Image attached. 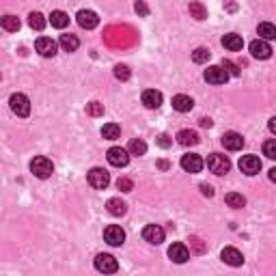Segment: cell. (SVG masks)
Instances as JSON below:
<instances>
[{
    "instance_id": "obj_14",
    "label": "cell",
    "mask_w": 276,
    "mask_h": 276,
    "mask_svg": "<svg viewBox=\"0 0 276 276\" xmlns=\"http://www.w3.org/2000/svg\"><path fill=\"white\" fill-rule=\"evenodd\" d=\"M142 238L144 242H149V244H162L164 242V229L160 225H147L142 229Z\"/></svg>"
},
{
    "instance_id": "obj_3",
    "label": "cell",
    "mask_w": 276,
    "mask_h": 276,
    "mask_svg": "<svg viewBox=\"0 0 276 276\" xmlns=\"http://www.w3.org/2000/svg\"><path fill=\"white\" fill-rule=\"evenodd\" d=\"M9 106L17 117H28L30 115V102L24 93H13L11 100H9Z\"/></svg>"
},
{
    "instance_id": "obj_11",
    "label": "cell",
    "mask_w": 276,
    "mask_h": 276,
    "mask_svg": "<svg viewBox=\"0 0 276 276\" xmlns=\"http://www.w3.org/2000/svg\"><path fill=\"white\" fill-rule=\"evenodd\" d=\"M35 50L43 58H52V56H56V41H52L50 37H39L35 41Z\"/></svg>"
},
{
    "instance_id": "obj_22",
    "label": "cell",
    "mask_w": 276,
    "mask_h": 276,
    "mask_svg": "<svg viewBox=\"0 0 276 276\" xmlns=\"http://www.w3.org/2000/svg\"><path fill=\"white\" fill-rule=\"evenodd\" d=\"M61 48L65 52H76L78 48H80V39H78L76 35H61Z\"/></svg>"
},
{
    "instance_id": "obj_12",
    "label": "cell",
    "mask_w": 276,
    "mask_h": 276,
    "mask_svg": "<svg viewBox=\"0 0 276 276\" xmlns=\"http://www.w3.org/2000/svg\"><path fill=\"white\" fill-rule=\"evenodd\" d=\"M203 76H205V80L209 84H225L229 80V74L220 67V65H212V67H207Z\"/></svg>"
},
{
    "instance_id": "obj_38",
    "label": "cell",
    "mask_w": 276,
    "mask_h": 276,
    "mask_svg": "<svg viewBox=\"0 0 276 276\" xmlns=\"http://www.w3.org/2000/svg\"><path fill=\"white\" fill-rule=\"evenodd\" d=\"M220 67L225 69L229 76H240V69H238V65H235V63H231V61H229V58H225V61H222V65H220Z\"/></svg>"
},
{
    "instance_id": "obj_15",
    "label": "cell",
    "mask_w": 276,
    "mask_h": 276,
    "mask_svg": "<svg viewBox=\"0 0 276 276\" xmlns=\"http://www.w3.org/2000/svg\"><path fill=\"white\" fill-rule=\"evenodd\" d=\"M220 142H222V147L229 149V151H240L242 147H244V138H242V134H238V132H227V134H222Z\"/></svg>"
},
{
    "instance_id": "obj_32",
    "label": "cell",
    "mask_w": 276,
    "mask_h": 276,
    "mask_svg": "<svg viewBox=\"0 0 276 276\" xmlns=\"http://www.w3.org/2000/svg\"><path fill=\"white\" fill-rule=\"evenodd\" d=\"M209 56H212V54H209V50L207 48H196L194 52H192V61L194 63H207L209 61Z\"/></svg>"
},
{
    "instance_id": "obj_16",
    "label": "cell",
    "mask_w": 276,
    "mask_h": 276,
    "mask_svg": "<svg viewBox=\"0 0 276 276\" xmlns=\"http://www.w3.org/2000/svg\"><path fill=\"white\" fill-rule=\"evenodd\" d=\"M168 257L175 261V264H186L190 259V251L186 244H181V242H175L173 246L168 248Z\"/></svg>"
},
{
    "instance_id": "obj_28",
    "label": "cell",
    "mask_w": 276,
    "mask_h": 276,
    "mask_svg": "<svg viewBox=\"0 0 276 276\" xmlns=\"http://www.w3.org/2000/svg\"><path fill=\"white\" fill-rule=\"evenodd\" d=\"M102 136L106 138V140H117V138L121 136V128L117 126V123H106V126L102 128Z\"/></svg>"
},
{
    "instance_id": "obj_45",
    "label": "cell",
    "mask_w": 276,
    "mask_h": 276,
    "mask_svg": "<svg viewBox=\"0 0 276 276\" xmlns=\"http://www.w3.org/2000/svg\"><path fill=\"white\" fill-rule=\"evenodd\" d=\"M270 179L276 181V168H270Z\"/></svg>"
},
{
    "instance_id": "obj_1",
    "label": "cell",
    "mask_w": 276,
    "mask_h": 276,
    "mask_svg": "<svg viewBox=\"0 0 276 276\" xmlns=\"http://www.w3.org/2000/svg\"><path fill=\"white\" fill-rule=\"evenodd\" d=\"M30 173L39 177V179H48V177L54 173V164H52L48 157H43V155H37L35 160L30 162Z\"/></svg>"
},
{
    "instance_id": "obj_41",
    "label": "cell",
    "mask_w": 276,
    "mask_h": 276,
    "mask_svg": "<svg viewBox=\"0 0 276 276\" xmlns=\"http://www.w3.org/2000/svg\"><path fill=\"white\" fill-rule=\"evenodd\" d=\"M199 188H201V192H203V194H205V196H214V188H212V186H209V183H201V186H199Z\"/></svg>"
},
{
    "instance_id": "obj_10",
    "label": "cell",
    "mask_w": 276,
    "mask_h": 276,
    "mask_svg": "<svg viewBox=\"0 0 276 276\" xmlns=\"http://www.w3.org/2000/svg\"><path fill=\"white\" fill-rule=\"evenodd\" d=\"M240 170L244 175L248 177H253V175H257L259 170H261V160L257 155H242V160H240Z\"/></svg>"
},
{
    "instance_id": "obj_6",
    "label": "cell",
    "mask_w": 276,
    "mask_h": 276,
    "mask_svg": "<svg viewBox=\"0 0 276 276\" xmlns=\"http://www.w3.org/2000/svg\"><path fill=\"white\" fill-rule=\"evenodd\" d=\"M108 162L113 164V166L117 168H121V166H128V162H130V153H128V149H121V147H110L108 149Z\"/></svg>"
},
{
    "instance_id": "obj_21",
    "label": "cell",
    "mask_w": 276,
    "mask_h": 276,
    "mask_svg": "<svg viewBox=\"0 0 276 276\" xmlns=\"http://www.w3.org/2000/svg\"><path fill=\"white\" fill-rule=\"evenodd\" d=\"M192 106H194L192 97H188V95H175L173 97V108L177 110V113H190Z\"/></svg>"
},
{
    "instance_id": "obj_43",
    "label": "cell",
    "mask_w": 276,
    "mask_h": 276,
    "mask_svg": "<svg viewBox=\"0 0 276 276\" xmlns=\"http://www.w3.org/2000/svg\"><path fill=\"white\" fill-rule=\"evenodd\" d=\"M268 128H270V132H272V134H276V117H272V119H270Z\"/></svg>"
},
{
    "instance_id": "obj_26",
    "label": "cell",
    "mask_w": 276,
    "mask_h": 276,
    "mask_svg": "<svg viewBox=\"0 0 276 276\" xmlns=\"http://www.w3.org/2000/svg\"><path fill=\"white\" fill-rule=\"evenodd\" d=\"M106 207H108V212L113 214V216H123V214L128 212V205L121 199H110L106 203Z\"/></svg>"
},
{
    "instance_id": "obj_25",
    "label": "cell",
    "mask_w": 276,
    "mask_h": 276,
    "mask_svg": "<svg viewBox=\"0 0 276 276\" xmlns=\"http://www.w3.org/2000/svg\"><path fill=\"white\" fill-rule=\"evenodd\" d=\"M259 39H264V41H272V39H276V28H274V24L270 22H264V24H259Z\"/></svg>"
},
{
    "instance_id": "obj_17",
    "label": "cell",
    "mask_w": 276,
    "mask_h": 276,
    "mask_svg": "<svg viewBox=\"0 0 276 276\" xmlns=\"http://www.w3.org/2000/svg\"><path fill=\"white\" fill-rule=\"evenodd\" d=\"M220 259L225 261L227 266H233V268H238L244 264V257H242V253L238 251V248H233V246H227L225 251L220 253Z\"/></svg>"
},
{
    "instance_id": "obj_5",
    "label": "cell",
    "mask_w": 276,
    "mask_h": 276,
    "mask_svg": "<svg viewBox=\"0 0 276 276\" xmlns=\"http://www.w3.org/2000/svg\"><path fill=\"white\" fill-rule=\"evenodd\" d=\"M203 166H205V162H203L201 155H196V153L181 155V168L186 170V173H201Z\"/></svg>"
},
{
    "instance_id": "obj_44",
    "label": "cell",
    "mask_w": 276,
    "mask_h": 276,
    "mask_svg": "<svg viewBox=\"0 0 276 276\" xmlns=\"http://www.w3.org/2000/svg\"><path fill=\"white\" fill-rule=\"evenodd\" d=\"M157 166H160V168H162V170H166V168H168V166H170V164H168V162H166V160H160V162H157Z\"/></svg>"
},
{
    "instance_id": "obj_7",
    "label": "cell",
    "mask_w": 276,
    "mask_h": 276,
    "mask_svg": "<svg viewBox=\"0 0 276 276\" xmlns=\"http://www.w3.org/2000/svg\"><path fill=\"white\" fill-rule=\"evenodd\" d=\"M248 50H251V54L255 58H261V61H266V58L272 56V45L268 41H264V39H255V41H251Z\"/></svg>"
},
{
    "instance_id": "obj_30",
    "label": "cell",
    "mask_w": 276,
    "mask_h": 276,
    "mask_svg": "<svg viewBox=\"0 0 276 276\" xmlns=\"http://www.w3.org/2000/svg\"><path fill=\"white\" fill-rule=\"evenodd\" d=\"M225 201H227V205L233 207V209H240V207L246 205V199H244L242 194H238V192H229V194L225 196Z\"/></svg>"
},
{
    "instance_id": "obj_24",
    "label": "cell",
    "mask_w": 276,
    "mask_h": 276,
    "mask_svg": "<svg viewBox=\"0 0 276 276\" xmlns=\"http://www.w3.org/2000/svg\"><path fill=\"white\" fill-rule=\"evenodd\" d=\"M0 26L6 30V32H17L19 30V17H15V15H2L0 17Z\"/></svg>"
},
{
    "instance_id": "obj_13",
    "label": "cell",
    "mask_w": 276,
    "mask_h": 276,
    "mask_svg": "<svg viewBox=\"0 0 276 276\" xmlns=\"http://www.w3.org/2000/svg\"><path fill=\"white\" fill-rule=\"evenodd\" d=\"M78 24L82 26V28H87V30H93L97 24H100V17H97V13L95 11H91V9H82V11H78Z\"/></svg>"
},
{
    "instance_id": "obj_23",
    "label": "cell",
    "mask_w": 276,
    "mask_h": 276,
    "mask_svg": "<svg viewBox=\"0 0 276 276\" xmlns=\"http://www.w3.org/2000/svg\"><path fill=\"white\" fill-rule=\"evenodd\" d=\"M50 24L54 26V28H65V26L69 24V15L65 11H52L50 13Z\"/></svg>"
},
{
    "instance_id": "obj_9",
    "label": "cell",
    "mask_w": 276,
    "mask_h": 276,
    "mask_svg": "<svg viewBox=\"0 0 276 276\" xmlns=\"http://www.w3.org/2000/svg\"><path fill=\"white\" fill-rule=\"evenodd\" d=\"M104 240H106L110 246H121L123 242H126V231L117 225H108L104 229Z\"/></svg>"
},
{
    "instance_id": "obj_20",
    "label": "cell",
    "mask_w": 276,
    "mask_h": 276,
    "mask_svg": "<svg viewBox=\"0 0 276 276\" xmlns=\"http://www.w3.org/2000/svg\"><path fill=\"white\" fill-rule=\"evenodd\" d=\"M222 45L231 52H240L242 45H244V39H242L240 35H235V32H229V35L222 37Z\"/></svg>"
},
{
    "instance_id": "obj_40",
    "label": "cell",
    "mask_w": 276,
    "mask_h": 276,
    "mask_svg": "<svg viewBox=\"0 0 276 276\" xmlns=\"http://www.w3.org/2000/svg\"><path fill=\"white\" fill-rule=\"evenodd\" d=\"M155 142L160 144L162 149H166V147H170V142H173V140H170V136H166V134H160V136H157V140H155Z\"/></svg>"
},
{
    "instance_id": "obj_39",
    "label": "cell",
    "mask_w": 276,
    "mask_h": 276,
    "mask_svg": "<svg viewBox=\"0 0 276 276\" xmlns=\"http://www.w3.org/2000/svg\"><path fill=\"white\" fill-rule=\"evenodd\" d=\"M134 11H136L140 17H147V15H149V6H147V2H144V0H136Z\"/></svg>"
},
{
    "instance_id": "obj_8",
    "label": "cell",
    "mask_w": 276,
    "mask_h": 276,
    "mask_svg": "<svg viewBox=\"0 0 276 276\" xmlns=\"http://www.w3.org/2000/svg\"><path fill=\"white\" fill-rule=\"evenodd\" d=\"M95 268L100 272H104V274H113V272H117L119 270V264H117V259L113 257V255H97L95 257Z\"/></svg>"
},
{
    "instance_id": "obj_31",
    "label": "cell",
    "mask_w": 276,
    "mask_h": 276,
    "mask_svg": "<svg viewBox=\"0 0 276 276\" xmlns=\"http://www.w3.org/2000/svg\"><path fill=\"white\" fill-rule=\"evenodd\" d=\"M190 15L196 19H205L207 17V9L201 2H190Z\"/></svg>"
},
{
    "instance_id": "obj_35",
    "label": "cell",
    "mask_w": 276,
    "mask_h": 276,
    "mask_svg": "<svg viewBox=\"0 0 276 276\" xmlns=\"http://www.w3.org/2000/svg\"><path fill=\"white\" fill-rule=\"evenodd\" d=\"M190 246H192V251L196 253V255H203L207 251V244L203 242L201 238H190Z\"/></svg>"
},
{
    "instance_id": "obj_29",
    "label": "cell",
    "mask_w": 276,
    "mask_h": 276,
    "mask_svg": "<svg viewBox=\"0 0 276 276\" xmlns=\"http://www.w3.org/2000/svg\"><path fill=\"white\" fill-rule=\"evenodd\" d=\"M28 26L32 30H43L45 28V17L39 11H32L28 15Z\"/></svg>"
},
{
    "instance_id": "obj_19",
    "label": "cell",
    "mask_w": 276,
    "mask_h": 276,
    "mask_svg": "<svg viewBox=\"0 0 276 276\" xmlns=\"http://www.w3.org/2000/svg\"><path fill=\"white\" fill-rule=\"evenodd\" d=\"M177 142H179L181 147H194V144L201 142V138L196 132H192V130H181V132L177 134Z\"/></svg>"
},
{
    "instance_id": "obj_37",
    "label": "cell",
    "mask_w": 276,
    "mask_h": 276,
    "mask_svg": "<svg viewBox=\"0 0 276 276\" xmlns=\"http://www.w3.org/2000/svg\"><path fill=\"white\" fill-rule=\"evenodd\" d=\"M87 113H89L91 117H102V115H104V104H100V102H91L89 106H87Z\"/></svg>"
},
{
    "instance_id": "obj_27",
    "label": "cell",
    "mask_w": 276,
    "mask_h": 276,
    "mask_svg": "<svg viewBox=\"0 0 276 276\" xmlns=\"http://www.w3.org/2000/svg\"><path fill=\"white\" fill-rule=\"evenodd\" d=\"M128 153L130 155H144L147 153V144H144V140H140V138H134V140H130V144H128Z\"/></svg>"
},
{
    "instance_id": "obj_42",
    "label": "cell",
    "mask_w": 276,
    "mask_h": 276,
    "mask_svg": "<svg viewBox=\"0 0 276 276\" xmlns=\"http://www.w3.org/2000/svg\"><path fill=\"white\" fill-rule=\"evenodd\" d=\"M199 123H201V128H212V119H207V117H203Z\"/></svg>"
},
{
    "instance_id": "obj_34",
    "label": "cell",
    "mask_w": 276,
    "mask_h": 276,
    "mask_svg": "<svg viewBox=\"0 0 276 276\" xmlns=\"http://www.w3.org/2000/svg\"><path fill=\"white\" fill-rule=\"evenodd\" d=\"M264 153H266V157H270V160H276V140L274 138L264 142Z\"/></svg>"
},
{
    "instance_id": "obj_4",
    "label": "cell",
    "mask_w": 276,
    "mask_h": 276,
    "mask_svg": "<svg viewBox=\"0 0 276 276\" xmlns=\"http://www.w3.org/2000/svg\"><path fill=\"white\" fill-rule=\"evenodd\" d=\"M87 179L95 190H106L110 183V175H108V170H104V168H91Z\"/></svg>"
},
{
    "instance_id": "obj_18",
    "label": "cell",
    "mask_w": 276,
    "mask_h": 276,
    "mask_svg": "<svg viewBox=\"0 0 276 276\" xmlns=\"http://www.w3.org/2000/svg\"><path fill=\"white\" fill-rule=\"evenodd\" d=\"M142 104L147 108H151V110L160 108L162 106V93H160V91H155V89H147L142 93Z\"/></svg>"
},
{
    "instance_id": "obj_36",
    "label": "cell",
    "mask_w": 276,
    "mask_h": 276,
    "mask_svg": "<svg viewBox=\"0 0 276 276\" xmlns=\"http://www.w3.org/2000/svg\"><path fill=\"white\" fill-rule=\"evenodd\" d=\"M117 188H119L121 192H132V190H134V181L128 179V177H119V181H117Z\"/></svg>"
},
{
    "instance_id": "obj_2",
    "label": "cell",
    "mask_w": 276,
    "mask_h": 276,
    "mask_svg": "<svg viewBox=\"0 0 276 276\" xmlns=\"http://www.w3.org/2000/svg\"><path fill=\"white\" fill-rule=\"evenodd\" d=\"M207 168L214 175H227L231 170V160L222 153H212V155H207Z\"/></svg>"
},
{
    "instance_id": "obj_33",
    "label": "cell",
    "mask_w": 276,
    "mask_h": 276,
    "mask_svg": "<svg viewBox=\"0 0 276 276\" xmlns=\"http://www.w3.org/2000/svg\"><path fill=\"white\" fill-rule=\"evenodd\" d=\"M130 76H132V71H130L128 65H115V78L117 80H130Z\"/></svg>"
}]
</instances>
